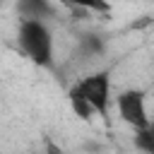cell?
I'll list each match as a JSON object with an SVG mask.
<instances>
[{
	"label": "cell",
	"mask_w": 154,
	"mask_h": 154,
	"mask_svg": "<svg viewBox=\"0 0 154 154\" xmlns=\"http://www.w3.org/2000/svg\"><path fill=\"white\" fill-rule=\"evenodd\" d=\"M116 106H118L120 120L125 125H130L132 130L152 125V118H149V111H147V91L144 89H137V87L123 89L116 96Z\"/></svg>",
	"instance_id": "3957f363"
},
{
	"label": "cell",
	"mask_w": 154,
	"mask_h": 154,
	"mask_svg": "<svg viewBox=\"0 0 154 154\" xmlns=\"http://www.w3.org/2000/svg\"><path fill=\"white\" fill-rule=\"evenodd\" d=\"M77 51L84 58H99L106 51V43H103V38L99 34H82L79 41H77Z\"/></svg>",
	"instance_id": "5b68a950"
},
{
	"label": "cell",
	"mask_w": 154,
	"mask_h": 154,
	"mask_svg": "<svg viewBox=\"0 0 154 154\" xmlns=\"http://www.w3.org/2000/svg\"><path fill=\"white\" fill-rule=\"evenodd\" d=\"M63 5H70L75 10H89V12H108L111 2L108 0H60Z\"/></svg>",
	"instance_id": "52a82bcc"
},
{
	"label": "cell",
	"mask_w": 154,
	"mask_h": 154,
	"mask_svg": "<svg viewBox=\"0 0 154 154\" xmlns=\"http://www.w3.org/2000/svg\"><path fill=\"white\" fill-rule=\"evenodd\" d=\"M17 43L19 51L38 67H51L53 65V31L43 19H24L17 26Z\"/></svg>",
	"instance_id": "6da1fadb"
},
{
	"label": "cell",
	"mask_w": 154,
	"mask_h": 154,
	"mask_svg": "<svg viewBox=\"0 0 154 154\" xmlns=\"http://www.w3.org/2000/svg\"><path fill=\"white\" fill-rule=\"evenodd\" d=\"M135 149L144 152V154H154V128H140L135 130Z\"/></svg>",
	"instance_id": "8992f818"
},
{
	"label": "cell",
	"mask_w": 154,
	"mask_h": 154,
	"mask_svg": "<svg viewBox=\"0 0 154 154\" xmlns=\"http://www.w3.org/2000/svg\"><path fill=\"white\" fill-rule=\"evenodd\" d=\"M67 99L82 101L94 111V116L106 118L108 106H111V72L108 70H96V72H89V75L79 77L70 87Z\"/></svg>",
	"instance_id": "7a4b0ae2"
},
{
	"label": "cell",
	"mask_w": 154,
	"mask_h": 154,
	"mask_svg": "<svg viewBox=\"0 0 154 154\" xmlns=\"http://www.w3.org/2000/svg\"><path fill=\"white\" fill-rule=\"evenodd\" d=\"M17 12L24 19H43L48 22L55 17V7L51 0H17Z\"/></svg>",
	"instance_id": "277c9868"
}]
</instances>
